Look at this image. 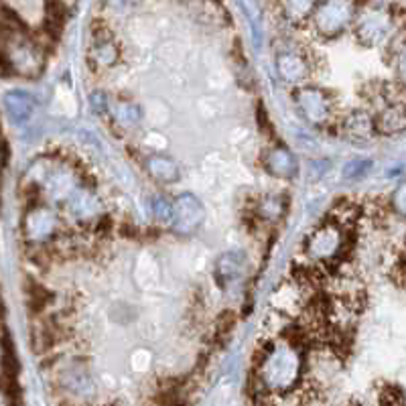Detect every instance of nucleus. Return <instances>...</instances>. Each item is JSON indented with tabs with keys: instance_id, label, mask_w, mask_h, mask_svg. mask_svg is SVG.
Masks as SVG:
<instances>
[{
	"instance_id": "nucleus-1",
	"label": "nucleus",
	"mask_w": 406,
	"mask_h": 406,
	"mask_svg": "<svg viewBox=\"0 0 406 406\" xmlns=\"http://www.w3.org/2000/svg\"><path fill=\"white\" fill-rule=\"evenodd\" d=\"M305 358L301 347L291 339L276 337L260 351L256 378L260 388L269 394H286L301 382Z\"/></svg>"
},
{
	"instance_id": "nucleus-2",
	"label": "nucleus",
	"mask_w": 406,
	"mask_h": 406,
	"mask_svg": "<svg viewBox=\"0 0 406 406\" xmlns=\"http://www.w3.org/2000/svg\"><path fill=\"white\" fill-rule=\"evenodd\" d=\"M2 65L4 74L15 72L16 76L37 77L43 72L45 53L39 43L21 33L18 27H2Z\"/></svg>"
},
{
	"instance_id": "nucleus-3",
	"label": "nucleus",
	"mask_w": 406,
	"mask_h": 406,
	"mask_svg": "<svg viewBox=\"0 0 406 406\" xmlns=\"http://www.w3.org/2000/svg\"><path fill=\"white\" fill-rule=\"evenodd\" d=\"M394 29V15L390 6L384 4H368L360 11L354 23V35L363 47L382 45Z\"/></svg>"
},
{
	"instance_id": "nucleus-4",
	"label": "nucleus",
	"mask_w": 406,
	"mask_h": 406,
	"mask_svg": "<svg viewBox=\"0 0 406 406\" xmlns=\"http://www.w3.org/2000/svg\"><path fill=\"white\" fill-rule=\"evenodd\" d=\"M358 15H360V6L358 4L346 2V0H331V2L317 4L311 23H313V29L321 37L333 39V37L342 35L349 27H354Z\"/></svg>"
},
{
	"instance_id": "nucleus-5",
	"label": "nucleus",
	"mask_w": 406,
	"mask_h": 406,
	"mask_svg": "<svg viewBox=\"0 0 406 406\" xmlns=\"http://www.w3.org/2000/svg\"><path fill=\"white\" fill-rule=\"evenodd\" d=\"M344 248H346V230L337 226L335 222L315 227L305 240L307 258L317 260V262L339 260L344 254Z\"/></svg>"
},
{
	"instance_id": "nucleus-6",
	"label": "nucleus",
	"mask_w": 406,
	"mask_h": 406,
	"mask_svg": "<svg viewBox=\"0 0 406 406\" xmlns=\"http://www.w3.org/2000/svg\"><path fill=\"white\" fill-rule=\"evenodd\" d=\"M61 218L49 205H33L23 218V236L33 246L51 244L60 236Z\"/></svg>"
},
{
	"instance_id": "nucleus-7",
	"label": "nucleus",
	"mask_w": 406,
	"mask_h": 406,
	"mask_svg": "<svg viewBox=\"0 0 406 406\" xmlns=\"http://www.w3.org/2000/svg\"><path fill=\"white\" fill-rule=\"evenodd\" d=\"M295 106L303 118L313 126H327L335 114L329 94L309 84L295 90Z\"/></svg>"
},
{
	"instance_id": "nucleus-8",
	"label": "nucleus",
	"mask_w": 406,
	"mask_h": 406,
	"mask_svg": "<svg viewBox=\"0 0 406 406\" xmlns=\"http://www.w3.org/2000/svg\"><path fill=\"white\" fill-rule=\"evenodd\" d=\"M205 220V208L203 203L191 193H183L173 201V230L181 236L193 234L197 227Z\"/></svg>"
},
{
	"instance_id": "nucleus-9",
	"label": "nucleus",
	"mask_w": 406,
	"mask_h": 406,
	"mask_svg": "<svg viewBox=\"0 0 406 406\" xmlns=\"http://www.w3.org/2000/svg\"><path fill=\"white\" fill-rule=\"evenodd\" d=\"M276 69L286 84L303 88L307 86V79L311 76V61L301 49L286 47V49H281L276 55Z\"/></svg>"
},
{
	"instance_id": "nucleus-10",
	"label": "nucleus",
	"mask_w": 406,
	"mask_h": 406,
	"mask_svg": "<svg viewBox=\"0 0 406 406\" xmlns=\"http://www.w3.org/2000/svg\"><path fill=\"white\" fill-rule=\"evenodd\" d=\"M309 295H307V285L293 278V283H285L278 286V291L272 297V307L274 311L283 313V315H299L309 309Z\"/></svg>"
},
{
	"instance_id": "nucleus-11",
	"label": "nucleus",
	"mask_w": 406,
	"mask_h": 406,
	"mask_svg": "<svg viewBox=\"0 0 406 406\" xmlns=\"http://www.w3.org/2000/svg\"><path fill=\"white\" fill-rule=\"evenodd\" d=\"M63 205H65L67 215L77 224H94L102 218L100 199L94 191L86 189V187H77L74 196L69 197Z\"/></svg>"
},
{
	"instance_id": "nucleus-12",
	"label": "nucleus",
	"mask_w": 406,
	"mask_h": 406,
	"mask_svg": "<svg viewBox=\"0 0 406 406\" xmlns=\"http://www.w3.org/2000/svg\"><path fill=\"white\" fill-rule=\"evenodd\" d=\"M41 183H43V189H45L47 197L63 201V203L74 196V191L79 187L76 179V173L67 165H57L53 167V169H47L45 173H43Z\"/></svg>"
},
{
	"instance_id": "nucleus-13",
	"label": "nucleus",
	"mask_w": 406,
	"mask_h": 406,
	"mask_svg": "<svg viewBox=\"0 0 406 406\" xmlns=\"http://www.w3.org/2000/svg\"><path fill=\"white\" fill-rule=\"evenodd\" d=\"M244 272H246V254L240 250H230L220 256L213 269L215 281L222 288H232L238 285L244 278Z\"/></svg>"
},
{
	"instance_id": "nucleus-14",
	"label": "nucleus",
	"mask_w": 406,
	"mask_h": 406,
	"mask_svg": "<svg viewBox=\"0 0 406 406\" xmlns=\"http://www.w3.org/2000/svg\"><path fill=\"white\" fill-rule=\"evenodd\" d=\"M60 384L63 390L74 394V396H79V398H90L96 390L90 372L79 361H72L61 370Z\"/></svg>"
},
{
	"instance_id": "nucleus-15",
	"label": "nucleus",
	"mask_w": 406,
	"mask_h": 406,
	"mask_svg": "<svg viewBox=\"0 0 406 406\" xmlns=\"http://www.w3.org/2000/svg\"><path fill=\"white\" fill-rule=\"evenodd\" d=\"M120 60V49L116 45L114 37L108 33H94V43L90 47V61L98 69L114 67Z\"/></svg>"
},
{
	"instance_id": "nucleus-16",
	"label": "nucleus",
	"mask_w": 406,
	"mask_h": 406,
	"mask_svg": "<svg viewBox=\"0 0 406 406\" xmlns=\"http://www.w3.org/2000/svg\"><path fill=\"white\" fill-rule=\"evenodd\" d=\"M339 130L349 140H368L376 135V122H374V116H370L368 112L354 110L346 118H342Z\"/></svg>"
},
{
	"instance_id": "nucleus-17",
	"label": "nucleus",
	"mask_w": 406,
	"mask_h": 406,
	"mask_svg": "<svg viewBox=\"0 0 406 406\" xmlns=\"http://www.w3.org/2000/svg\"><path fill=\"white\" fill-rule=\"evenodd\" d=\"M4 112L13 124H25L33 116V98L27 91L11 90L4 94Z\"/></svg>"
},
{
	"instance_id": "nucleus-18",
	"label": "nucleus",
	"mask_w": 406,
	"mask_h": 406,
	"mask_svg": "<svg viewBox=\"0 0 406 406\" xmlns=\"http://www.w3.org/2000/svg\"><path fill=\"white\" fill-rule=\"evenodd\" d=\"M376 132L380 135H398L406 130V104H386L376 116Z\"/></svg>"
},
{
	"instance_id": "nucleus-19",
	"label": "nucleus",
	"mask_w": 406,
	"mask_h": 406,
	"mask_svg": "<svg viewBox=\"0 0 406 406\" xmlns=\"http://www.w3.org/2000/svg\"><path fill=\"white\" fill-rule=\"evenodd\" d=\"M264 167H266V171L271 175L278 177V179H293L295 173H297L295 157L286 149H281V147L269 151V154L264 157Z\"/></svg>"
},
{
	"instance_id": "nucleus-20",
	"label": "nucleus",
	"mask_w": 406,
	"mask_h": 406,
	"mask_svg": "<svg viewBox=\"0 0 406 406\" xmlns=\"http://www.w3.org/2000/svg\"><path fill=\"white\" fill-rule=\"evenodd\" d=\"M147 171L152 179L161 181V183H175L179 179V167L173 159H169L165 154H152L147 159Z\"/></svg>"
},
{
	"instance_id": "nucleus-21",
	"label": "nucleus",
	"mask_w": 406,
	"mask_h": 406,
	"mask_svg": "<svg viewBox=\"0 0 406 406\" xmlns=\"http://www.w3.org/2000/svg\"><path fill=\"white\" fill-rule=\"evenodd\" d=\"M281 13L285 16L286 23H291L293 27H299L305 25L307 21L313 18L317 4L315 2H299V0H293V2H285V4H278Z\"/></svg>"
},
{
	"instance_id": "nucleus-22",
	"label": "nucleus",
	"mask_w": 406,
	"mask_h": 406,
	"mask_svg": "<svg viewBox=\"0 0 406 406\" xmlns=\"http://www.w3.org/2000/svg\"><path fill=\"white\" fill-rule=\"evenodd\" d=\"M285 208H286V203L283 197L266 196L258 201V205H256V213H258V218H262V220H266V222H276V220H281V218H283Z\"/></svg>"
},
{
	"instance_id": "nucleus-23",
	"label": "nucleus",
	"mask_w": 406,
	"mask_h": 406,
	"mask_svg": "<svg viewBox=\"0 0 406 406\" xmlns=\"http://www.w3.org/2000/svg\"><path fill=\"white\" fill-rule=\"evenodd\" d=\"M116 122L124 126V128H135L140 122V108L132 102H118L116 110H114Z\"/></svg>"
},
{
	"instance_id": "nucleus-24",
	"label": "nucleus",
	"mask_w": 406,
	"mask_h": 406,
	"mask_svg": "<svg viewBox=\"0 0 406 406\" xmlns=\"http://www.w3.org/2000/svg\"><path fill=\"white\" fill-rule=\"evenodd\" d=\"M372 167H374V163L370 159H354L344 167V177L347 181H360L372 171Z\"/></svg>"
},
{
	"instance_id": "nucleus-25",
	"label": "nucleus",
	"mask_w": 406,
	"mask_h": 406,
	"mask_svg": "<svg viewBox=\"0 0 406 406\" xmlns=\"http://www.w3.org/2000/svg\"><path fill=\"white\" fill-rule=\"evenodd\" d=\"M151 208L154 218L163 224H171L173 222V203H169L163 196H154L151 199Z\"/></svg>"
},
{
	"instance_id": "nucleus-26",
	"label": "nucleus",
	"mask_w": 406,
	"mask_h": 406,
	"mask_svg": "<svg viewBox=\"0 0 406 406\" xmlns=\"http://www.w3.org/2000/svg\"><path fill=\"white\" fill-rule=\"evenodd\" d=\"M380 406H406V400L398 388H386L380 394Z\"/></svg>"
},
{
	"instance_id": "nucleus-27",
	"label": "nucleus",
	"mask_w": 406,
	"mask_h": 406,
	"mask_svg": "<svg viewBox=\"0 0 406 406\" xmlns=\"http://www.w3.org/2000/svg\"><path fill=\"white\" fill-rule=\"evenodd\" d=\"M396 72H398L400 86L406 90V43L396 51Z\"/></svg>"
},
{
	"instance_id": "nucleus-28",
	"label": "nucleus",
	"mask_w": 406,
	"mask_h": 406,
	"mask_svg": "<svg viewBox=\"0 0 406 406\" xmlns=\"http://www.w3.org/2000/svg\"><path fill=\"white\" fill-rule=\"evenodd\" d=\"M392 208L398 211V213L406 215V183H402V185L394 191V196H392Z\"/></svg>"
},
{
	"instance_id": "nucleus-29",
	"label": "nucleus",
	"mask_w": 406,
	"mask_h": 406,
	"mask_svg": "<svg viewBox=\"0 0 406 406\" xmlns=\"http://www.w3.org/2000/svg\"><path fill=\"white\" fill-rule=\"evenodd\" d=\"M90 104L94 112L98 114H106L108 112V98H106L104 91H94L90 96Z\"/></svg>"
},
{
	"instance_id": "nucleus-30",
	"label": "nucleus",
	"mask_w": 406,
	"mask_h": 406,
	"mask_svg": "<svg viewBox=\"0 0 406 406\" xmlns=\"http://www.w3.org/2000/svg\"><path fill=\"white\" fill-rule=\"evenodd\" d=\"M327 171H329V161H313L309 165V177L313 181L321 179Z\"/></svg>"
},
{
	"instance_id": "nucleus-31",
	"label": "nucleus",
	"mask_w": 406,
	"mask_h": 406,
	"mask_svg": "<svg viewBox=\"0 0 406 406\" xmlns=\"http://www.w3.org/2000/svg\"><path fill=\"white\" fill-rule=\"evenodd\" d=\"M152 406H161V405H152Z\"/></svg>"
}]
</instances>
